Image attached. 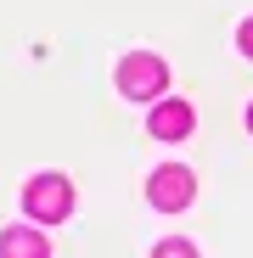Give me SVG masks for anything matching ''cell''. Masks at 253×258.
Returning a JSON list of instances; mask_svg holds the SVG:
<instances>
[{
    "mask_svg": "<svg viewBox=\"0 0 253 258\" xmlns=\"http://www.w3.org/2000/svg\"><path fill=\"white\" fill-rule=\"evenodd\" d=\"M247 129H253V107H247Z\"/></svg>",
    "mask_w": 253,
    "mask_h": 258,
    "instance_id": "obj_8",
    "label": "cell"
},
{
    "mask_svg": "<svg viewBox=\"0 0 253 258\" xmlns=\"http://www.w3.org/2000/svg\"><path fill=\"white\" fill-rule=\"evenodd\" d=\"M236 39H242V56H253V17L242 23V34H236Z\"/></svg>",
    "mask_w": 253,
    "mask_h": 258,
    "instance_id": "obj_7",
    "label": "cell"
},
{
    "mask_svg": "<svg viewBox=\"0 0 253 258\" xmlns=\"http://www.w3.org/2000/svg\"><path fill=\"white\" fill-rule=\"evenodd\" d=\"M146 197H152V208H163V213H175V208H186V202L197 197V180H191V168H180V163H169V168H158V174L146 180Z\"/></svg>",
    "mask_w": 253,
    "mask_h": 258,
    "instance_id": "obj_3",
    "label": "cell"
},
{
    "mask_svg": "<svg viewBox=\"0 0 253 258\" xmlns=\"http://www.w3.org/2000/svg\"><path fill=\"white\" fill-rule=\"evenodd\" d=\"M152 258H197V252H191V241H158Z\"/></svg>",
    "mask_w": 253,
    "mask_h": 258,
    "instance_id": "obj_6",
    "label": "cell"
},
{
    "mask_svg": "<svg viewBox=\"0 0 253 258\" xmlns=\"http://www.w3.org/2000/svg\"><path fill=\"white\" fill-rule=\"evenodd\" d=\"M191 123H197V112H191L186 101H158V107H152V135H158V141L191 135Z\"/></svg>",
    "mask_w": 253,
    "mask_h": 258,
    "instance_id": "obj_4",
    "label": "cell"
},
{
    "mask_svg": "<svg viewBox=\"0 0 253 258\" xmlns=\"http://www.w3.org/2000/svg\"><path fill=\"white\" fill-rule=\"evenodd\" d=\"M0 258H51V241L39 230L12 225V230H0Z\"/></svg>",
    "mask_w": 253,
    "mask_h": 258,
    "instance_id": "obj_5",
    "label": "cell"
},
{
    "mask_svg": "<svg viewBox=\"0 0 253 258\" xmlns=\"http://www.w3.org/2000/svg\"><path fill=\"white\" fill-rule=\"evenodd\" d=\"M23 208L34 213V219L57 225V219H68V213H73V185H68L62 174H34V180L23 185Z\"/></svg>",
    "mask_w": 253,
    "mask_h": 258,
    "instance_id": "obj_2",
    "label": "cell"
},
{
    "mask_svg": "<svg viewBox=\"0 0 253 258\" xmlns=\"http://www.w3.org/2000/svg\"><path fill=\"white\" fill-rule=\"evenodd\" d=\"M163 84H169V68H163V56H152V51H135V56L118 62V90L130 96V101H158Z\"/></svg>",
    "mask_w": 253,
    "mask_h": 258,
    "instance_id": "obj_1",
    "label": "cell"
}]
</instances>
